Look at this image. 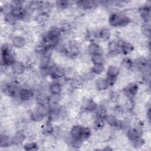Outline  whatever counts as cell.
I'll list each match as a JSON object with an SVG mask.
<instances>
[{"label":"cell","instance_id":"30bf717a","mask_svg":"<svg viewBox=\"0 0 151 151\" xmlns=\"http://www.w3.org/2000/svg\"><path fill=\"white\" fill-rule=\"evenodd\" d=\"M104 120L106 123L112 127L120 129V121L117 119V117L114 114H107L104 117Z\"/></svg>","mask_w":151,"mask_h":151},{"label":"cell","instance_id":"4316f807","mask_svg":"<svg viewBox=\"0 0 151 151\" xmlns=\"http://www.w3.org/2000/svg\"><path fill=\"white\" fill-rule=\"evenodd\" d=\"M90 60L93 64H104V57L103 55V53L91 55Z\"/></svg>","mask_w":151,"mask_h":151},{"label":"cell","instance_id":"5b68a950","mask_svg":"<svg viewBox=\"0 0 151 151\" xmlns=\"http://www.w3.org/2000/svg\"><path fill=\"white\" fill-rule=\"evenodd\" d=\"M26 68L27 66L24 63V62L18 60H16L11 67L12 73L15 76L22 75L24 73Z\"/></svg>","mask_w":151,"mask_h":151},{"label":"cell","instance_id":"e0dca14e","mask_svg":"<svg viewBox=\"0 0 151 151\" xmlns=\"http://www.w3.org/2000/svg\"><path fill=\"white\" fill-rule=\"evenodd\" d=\"M83 125L76 124L71 127L70 131V136L73 139H78L81 140V133Z\"/></svg>","mask_w":151,"mask_h":151},{"label":"cell","instance_id":"5bb4252c","mask_svg":"<svg viewBox=\"0 0 151 151\" xmlns=\"http://www.w3.org/2000/svg\"><path fill=\"white\" fill-rule=\"evenodd\" d=\"M50 17L49 14L47 11L42 10L39 12L35 17V20L37 24L40 25L45 24Z\"/></svg>","mask_w":151,"mask_h":151},{"label":"cell","instance_id":"4dcf8cb0","mask_svg":"<svg viewBox=\"0 0 151 151\" xmlns=\"http://www.w3.org/2000/svg\"><path fill=\"white\" fill-rule=\"evenodd\" d=\"M92 73H93L95 75L101 74L104 71V64H93L91 68Z\"/></svg>","mask_w":151,"mask_h":151},{"label":"cell","instance_id":"7c38bea8","mask_svg":"<svg viewBox=\"0 0 151 151\" xmlns=\"http://www.w3.org/2000/svg\"><path fill=\"white\" fill-rule=\"evenodd\" d=\"M87 51L88 54L90 55L103 53L102 47L99 44L95 42H90L88 45L87 47Z\"/></svg>","mask_w":151,"mask_h":151},{"label":"cell","instance_id":"44dd1931","mask_svg":"<svg viewBox=\"0 0 151 151\" xmlns=\"http://www.w3.org/2000/svg\"><path fill=\"white\" fill-rule=\"evenodd\" d=\"M55 127L51 122L48 120V122L45 123L42 127V131L45 135H51L54 133Z\"/></svg>","mask_w":151,"mask_h":151},{"label":"cell","instance_id":"484cf974","mask_svg":"<svg viewBox=\"0 0 151 151\" xmlns=\"http://www.w3.org/2000/svg\"><path fill=\"white\" fill-rule=\"evenodd\" d=\"M94 113L95 114V117L103 118V119H104L105 116L107 114L106 107L103 105L98 106Z\"/></svg>","mask_w":151,"mask_h":151},{"label":"cell","instance_id":"ba28073f","mask_svg":"<svg viewBox=\"0 0 151 151\" xmlns=\"http://www.w3.org/2000/svg\"><path fill=\"white\" fill-rule=\"evenodd\" d=\"M27 44L26 38L22 35H16L11 38V45L16 48H22Z\"/></svg>","mask_w":151,"mask_h":151},{"label":"cell","instance_id":"9c48e42d","mask_svg":"<svg viewBox=\"0 0 151 151\" xmlns=\"http://www.w3.org/2000/svg\"><path fill=\"white\" fill-rule=\"evenodd\" d=\"M138 13L140 18L145 23H148L150 19V8L149 6L146 5L141 6L138 11Z\"/></svg>","mask_w":151,"mask_h":151},{"label":"cell","instance_id":"1f68e13d","mask_svg":"<svg viewBox=\"0 0 151 151\" xmlns=\"http://www.w3.org/2000/svg\"><path fill=\"white\" fill-rule=\"evenodd\" d=\"M56 7L61 10H65L69 8L70 5V2L67 1H58L55 3Z\"/></svg>","mask_w":151,"mask_h":151},{"label":"cell","instance_id":"2e32d148","mask_svg":"<svg viewBox=\"0 0 151 151\" xmlns=\"http://www.w3.org/2000/svg\"><path fill=\"white\" fill-rule=\"evenodd\" d=\"M35 100L37 104L48 106L49 96L43 91H40L36 95Z\"/></svg>","mask_w":151,"mask_h":151},{"label":"cell","instance_id":"52a82bcc","mask_svg":"<svg viewBox=\"0 0 151 151\" xmlns=\"http://www.w3.org/2000/svg\"><path fill=\"white\" fill-rule=\"evenodd\" d=\"M117 41L119 44L120 52L124 55H128L132 52L134 49V47L132 44L122 40H119Z\"/></svg>","mask_w":151,"mask_h":151},{"label":"cell","instance_id":"6da1fadb","mask_svg":"<svg viewBox=\"0 0 151 151\" xmlns=\"http://www.w3.org/2000/svg\"><path fill=\"white\" fill-rule=\"evenodd\" d=\"M131 21V18L128 15L117 12H112L108 18L109 25L113 27H125Z\"/></svg>","mask_w":151,"mask_h":151},{"label":"cell","instance_id":"8fae6325","mask_svg":"<svg viewBox=\"0 0 151 151\" xmlns=\"http://www.w3.org/2000/svg\"><path fill=\"white\" fill-rule=\"evenodd\" d=\"M109 53L112 56H115L120 52V47L117 40L110 41L107 44Z\"/></svg>","mask_w":151,"mask_h":151},{"label":"cell","instance_id":"d6986e66","mask_svg":"<svg viewBox=\"0 0 151 151\" xmlns=\"http://www.w3.org/2000/svg\"><path fill=\"white\" fill-rule=\"evenodd\" d=\"M97 34V38H100L103 41H108L111 37V32L110 30L107 28H103L100 29L98 32Z\"/></svg>","mask_w":151,"mask_h":151},{"label":"cell","instance_id":"9a60e30c","mask_svg":"<svg viewBox=\"0 0 151 151\" xmlns=\"http://www.w3.org/2000/svg\"><path fill=\"white\" fill-rule=\"evenodd\" d=\"M25 137L26 136L25 133L22 130H18V132H15L12 137L13 145L16 146L20 145L24 142V141L25 139Z\"/></svg>","mask_w":151,"mask_h":151},{"label":"cell","instance_id":"603a6c76","mask_svg":"<svg viewBox=\"0 0 151 151\" xmlns=\"http://www.w3.org/2000/svg\"><path fill=\"white\" fill-rule=\"evenodd\" d=\"M4 18L5 22L6 24H7L8 25H9V26H14V25H15L17 24V22H18V21L19 20L15 16H14L11 13V12L4 14Z\"/></svg>","mask_w":151,"mask_h":151},{"label":"cell","instance_id":"f1b7e54d","mask_svg":"<svg viewBox=\"0 0 151 151\" xmlns=\"http://www.w3.org/2000/svg\"><path fill=\"white\" fill-rule=\"evenodd\" d=\"M121 65L126 70H131L134 67L133 61L129 57L124 58L121 61Z\"/></svg>","mask_w":151,"mask_h":151},{"label":"cell","instance_id":"4fadbf2b","mask_svg":"<svg viewBox=\"0 0 151 151\" xmlns=\"http://www.w3.org/2000/svg\"><path fill=\"white\" fill-rule=\"evenodd\" d=\"M94 86L96 90L99 91H103L107 90L109 85L106 78L100 77L96 80L94 82Z\"/></svg>","mask_w":151,"mask_h":151},{"label":"cell","instance_id":"277c9868","mask_svg":"<svg viewBox=\"0 0 151 151\" xmlns=\"http://www.w3.org/2000/svg\"><path fill=\"white\" fill-rule=\"evenodd\" d=\"M139 90V86L136 83H130L123 88V93L128 99H133L137 94Z\"/></svg>","mask_w":151,"mask_h":151},{"label":"cell","instance_id":"d4e9b609","mask_svg":"<svg viewBox=\"0 0 151 151\" xmlns=\"http://www.w3.org/2000/svg\"><path fill=\"white\" fill-rule=\"evenodd\" d=\"M45 117L39 113L37 110L34 109L29 113V119L34 122H40L43 120Z\"/></svg>","mask_w":151,"mask_h":151},{"label":"cell","instance_id":"d6a6232c","mask_svg":"<svg viewBox=\"0 0 151 151\" xmlns=\"http://www.w3.org/2000/svg\"><path fill=\"white\" fill-rule=\"evenodd\" d=\"M120 94L116 91H112L109 93V99L112 103H116L119 101Z\"/></svg>","mask_w":151,"mask_h":151},{"label":"cell","instance_id":"83f0119b","mask_svg":"<svg viewBox=\"0 0 151 151\" xmlns=\"http://www.w3.org/2000/svg\"><path fill=\"white\" fill-rule=\"evenodd\" d=\"M62 100L61 94H50L49 95V104H59Z\"/></svg>","mask_w":151,"mask_h":151},{"label":"cell","instance_id":"7a4b0ae2","mask_svg":"<svg viewBox=\"0 0 151 151\" xmlns=\"http://www.w3.org/2000/svg\"><path fill=\"white\" fill-rule=\"evenodd\" d=\"M34 96V90L28 87H21L18 93L17 98L22 102H27L30 100Z\"/></svg>","mask_w":151,"mask_h":151},{"label":"cell","instance_id":"ffe728a7","mask_svg":"<svg viewBox=\"0 0 151 151\" xmlns=\"http://www.w3.org/2000/svg\"><path fill=\"white\" fill-rule=\"evenodd\" d=\"M13 145L12 137L5 133H2L0 137V146L1 147H8Z\"/></svg>","mask_w":151,"mask_h":151},{"label":"cell","instance_id":"8992f818","mask_svg":"<svg viewBox=\"0 0 151 151\" xmlns=\"http://www.w3.org/2000/svg\"><path fill=\"white\" fill-rule=\"evenodd\" d=\"M76 4L78 9L84 10L95 9L99 5L97 2L94 1H78L76 2Z\"/></svg>","mask_w":151,"mask_h":151},{"label":"cell","instance_id":"3957f363","mask_svg":"<svg viewBox=\"0 0 151 151\" xmlns=\"http://www.w3.org/2000/svg\"><path fill=\"white\" fill-rule=\"evenodd\" d=\"M65 72V69H64L62 66L55 64L51 67V73L50 76L54 79V81L58 80L64 78Z\"/></svg>","mask_w":151,"mask_h":151},{"label":"cell","instance_id":"ac0fdd59","mask_svg":"<svg viewBox=\"0 0 151 151\" xmlns=\"http://www.w3.org/2000/svg\"><path fill=\"white\" fill-rule=\"evenodd\" d=\"M48 91L50 94H61L63 91L62 84L54 81L50 84L48 87Z\"/></svg>","mask_w":151,"mask_h":151},{"label":"cell","instance_id":"cb8c5ba5","mask_svg":"<svg viewBox=\"0 0 151 151\" xmlns=\"http://www.w3.org/2000/svg\"><path fill=\"white\" fill-rule=\"evenodd\" d=\"M126 136L128 139L131 142L137 136H141L135 127H129L126 130Z\"/></svg>","mask_w":151,"mask_h":151},{"label":"cell","instance_id":"7402d4cb","mask_svg":"<svg viewBox=\"0 0 151 151\" xmlns=\"http://www.w3.org/2000/svg\"><path fill=\"white\" fill-rule=\"evenodd\" d=\"M120 73V68L115 65H111L109 67H108L106 71L107 76L116 77V78H118V76H119Z\"/></svg>","mask_w":151,"mask_h":151},{"label":"cell","instance_id":"836d02e7","mask_svg":"<svg viewBox=\"0 0 151 151\" xmlns=\"http://www.w3.org/2000/svg\"><path fill=\"white\" fill-rule=\"evenodd\" d=\"M38 149V145L35 142L27 143L24 145V149L26 150H36Z\"/></svg>","mask_w":151,"mask_h":151},{"label":"cell","instance_id":"f546056e","mask_svg":"<svg viewBox=\"0 0 151 151\" xmlns=\"http://www.w3.org/2000/svg\"><path fill=\"white\" fill-rule=\"evenodd\" d=\"M35 110H37L39 113H40L42 116L44 117L48 116L49 112H50V109L48 106L47 105H42V104H37L35 107Z\"/></svg>","mask_w":151,"mask_h":151}]
</instances>
